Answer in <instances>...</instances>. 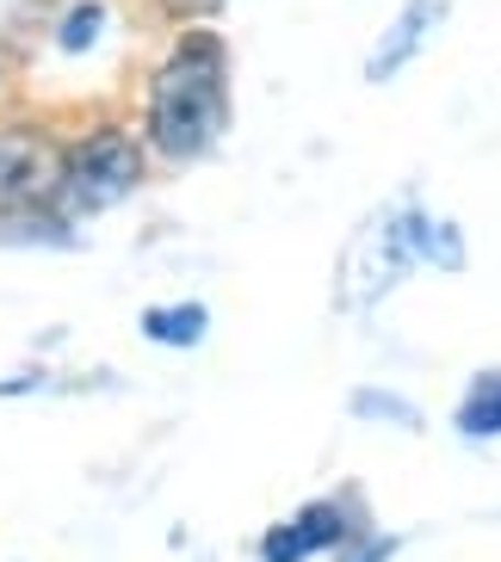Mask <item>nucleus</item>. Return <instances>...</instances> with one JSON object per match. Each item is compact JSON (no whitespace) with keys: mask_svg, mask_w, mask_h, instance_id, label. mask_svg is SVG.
<instances>
[{"mask_svg":"<svg viewBox=\"0 0 501 562\" xmlns=\"http://www.w3.org/2000/svg\"><path fill=\"white\" fill-rule=\"evenodd\" d=\"M230 117V68H223V44L211 32H192L174 44L149 81V143L167 161H192L223 136Z\"/></svg>","mask_w":501,"mask_h":562,"instance_id":"obj_1","label":"nucleus"},{"mask_svg":"<svg viewBox=\"0 0 501 562\" xmlns=\"http://www.w3.org/2000/svg\"><path fill=\"white\" fill-rule=\"evenodd\" d=\"M421 235H427V211L409 199L371 216L366 229H359V241H353V260H347V303L366 310V303L390 297L421 266Z\"/></svg>","mask_w":501,"mask_h":562,"instance_id":"obj_2","label":"nucleus"},{"mask_svg":"<svg viewBox=\"0 0 501 562\" xmlns=\"http://www.w3.org/2000/svg\"><path fill=\"white\" fill-rule=\"evenodd\" d=\"M143 180V155L124 131L100 124L87 131L75 149H63V192H56V211L68 216H93L112 211L118 199H131V186Z\"/></svg>","mask_w":501,"mask_h":562,"instance_id":"obj_3","label":"nucleus"},{"mask_svg":"<svg viewBox=\"0 0 501 562\" xmlns=\"http://www.w3.org/2000/svg\"><path fill=\"white\" fill-rule=\"evenodd\" d=\"M63 192V149L44 131H0V211H51Z\"/></svg>","mask_w":501,"mask_h":562,"instance_id":"obj_4","label":"nucleus"},{"mask_svg":"<svg viewBox=\"0 0 501 562\" xmlns=\"http://www.w3.org/2000/svg\"><path fill=\"white\" fill-rule=\"evenodd\" d=\"M439 13H446V0H409V7L397 13V25L378 37V50H371V63H366L371 81H390V75H397V68L427 44V32L439 25Z\"/></svg>","mask_w":501,"mask_h":562,"instance_id":"obj_5","label":"nucleus"},{"mask_svg":"<svg viewBox=\"0 0 501 562\" xmlns=\"http://www.w3.org/2000/svg\"><path fill=\"white\" fill-rule=\"evenodd\" d=\"M452 420H458L465 439H501V371H483V378L470 383Z\"/></svg>","mask_w":501,"mask_h":562,"instance_id":"obj_6","label":"nucleus"},{"mask_svg":"<svg viewBox=\"0 0 501 562\" xmlns=\"http://www.w3.org/2000/svg\"><path fill=\"white\" fill-rule=\"evenodd\" d=\"M204 328H211L204 303H167V310H149V315H143V334H149L155 347H199Z\"/></svg>","mask_w":501,"mask_h":562,"instance_id":"obj_7","label":"nucleus"},{"mask_svg":"<svg viewBox=\"0 0 501 562\" xmlns=\"http://www.w3.org/2000/svg\"><path fill=\"white\" fill-rule=\"evenodd\" d=\"M291 526H298L303 550H347L353 544V538H347V507H341V501H316V507H303Z\"/></svg>","mask_w":501,"mask_h":562,"instance_id":"obj_8","label":"nucleus"},{"mask_svg":"<svg viewBox=\"0 0 501 562\" xmlns=\"http://www.w3.org/2000/svg\"><path fill=\"white\" fill-rule=\"evenodd\" d=\"M100 25H105V7L100 0H81V7L56 25V44H63V50H87V44L100 37Z\"/></svg>","mask_w":501,"mask_h":562,"instance_id":"obj_9","label":"nucleus"},{"mask_svg":"<svg viewBox=\"0 0 501 562\" xmlns=\"http://www.w3.org/2000/svg\"><path fill=\"white\" fill-rule=\"evenodd\" d=\"M310 550H303L298 526H272L267 538H260V562H303Z\"/></svg>","mask_w":501,"mask_h":562,"instance_id":"obj_10","label":"nucleus"},{"mask_svg":"<svg viewBox=\"0 0 501 562\" xmlns=\"http://www.w3.org/2000/svg\"><path fill=\"white\" fill-rule=\"evenodd\" d=\"M353 414H378V420H397V427H415V408L397 396H371V390H359L353 396Z\"/></svg>","mask_w":501,"mask_h":562,"instance_id":"obj_11","label":"nucleus"},{"mask_svg":"<svg viewBox=\"0 0 501 562\" xmlns=\"http://www.w3.org/2000/svg\"><path fill=\"white\" fill-rule=\"evenodd\" d=\"M397 550V538H366V544H347V562H385Z\"/></svg>","mask_w":501,"mask_h":562,"instance_id":"obj_12","label":"nucleus"}]
</instances>
